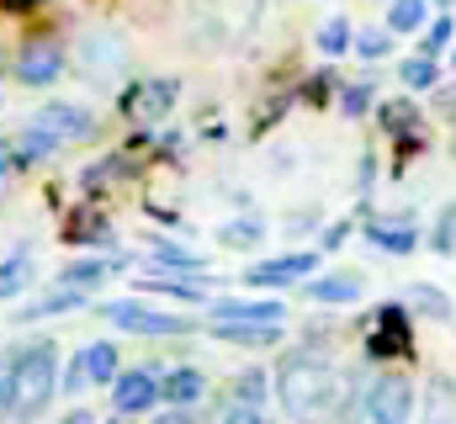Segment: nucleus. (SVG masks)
Listing matches in <instances>:
<instances>
[{
    "label": "nucleus",
    "instance_id": "1",
    "mask_svg": "<svg viewBox=\"0 0 456 424\" xmlns=\"http://www.w3.org/2000/svg\"><path fill=\"white\" fill-rule=\"evenodd\" d=\"M276 398L287 404V414H314V409H330L335 404V393H340V377L324 366V361H308V355H297V361H287L281 366V377H276Z\"/></svg>",
    "mask_w": 456,
    "mask_h": 424
},
{
    "label": "nucleus",
    "instance_id": "2",
    "mask_svg": "<svg viewBox=\"0 0 456 424\" xmlns=\"http://www.w3.org/2000/svg\"><path fill=\"white\" fill-rule=\"evenodd\" d=\"M255 16H260V0H202L191 32L202 48H233L239 37H249Z\"/></svg>",
    "mask_w": 456,
    "mask_h": 424
},
{
    "label": "nucleus",
    "instance_id": "3",
    "mask_svg": "<svg viewBox=\"0 0 456 424\" xmlns=\"http://www.w3.org/2000/svg\"><path fill=\"white\" fill-rule=\"evenodd\" d=\"M53 382H59V350L53 345H32L11 361V387H16L21 414H37L53 398Z\"/></svg>",
    "mask_w": 456,
    "mask_h": 424
},
{
    "label": "nucleus",
    "instance_id": "4",
    "mask_svg": "<svg viewBox=\"0 0 456 424\" xmlns=\"http://www.w3.org/2000/svg\"><path fill=\"white\" fill-rule=\"evenodd\" d=\"M102 314L127 334H191V318L159 314V308H143V303H107Z\"/></svg>",
    "mask_w": 456,
    "mask_h": 424
},
{
    "label": "nucleus",
    "instance_id": "5",
    "mask_svg": "<svg viewBox=\"0 0 456 424\" xmlns=\"http://www.w3.org/2000/svg\"><path fill=\"white\" fill-rule=\"evenodd\" d=\"M366 409H371V420L403 424L414 414V382L409 377H377L371 393H366Z\"/></svg>",
    "mask_w": 456,
    "mask_h": 424
},
{
    "label": "nucleus",
    "instance_id": "6",
    "mask_svg": "<svg viewBox=\"0 0 456 424\" xmlns=\"http://www.w3.org/2000/svg\"><path fill=\"white\" fill-rule=\"evenodd\" d=\"M366 350H371L377 361H387V355H403V350H409V314H403L398 303H387L382 314L371 318V334H366Z\"/></svg>",
    "mask_w": 456,
    "mask_h": 424
},
{
    "label": "nucleus",
    "instance_id": "7",
    "mask_svg": "<svg viewBox=\"0 0 456 424\" xmlns=\"http://www.w3.org/2000/svg\"><path fill=\"white\" fill-rule=\"evenodd\" d=\"M32 127H43L53 143H69V138H91V111H80V106H69V102H48L43 111H37V122Z\"/></svg>",
    "mask_w": 456,
    "mask_h": 424
},
{
    "label": "nucleus",
    "instance_id": "8",
    "mask_svg": "<svg viewBox=\"0 0 456 424\" xmlns=\"http://www.w3.org/2000/svg\"><path fill=\"white\" fill-rule=\"evenodd\" d=\"M112 404H117V414H143V409H154V404H159L154 371H122L112 382Z\"/></svg>",
    "mask_w": 456,
    "mask_h": 424
},
{
    "label": "nucleus",
    "instance_id": "9",
    "mask_svg": "<svg viewBox=\"0 0 456 424\" xmlns=\"http://www.w3.org/2000/svg\"><path fill=\"white\" fill-rule=\"evenodd\" d=\"M59 69H64V59H59L53 43H32V48L16 59V80H27V86H53Z\"/></svg>",
    "mask_w": 456,
    "mask_h": 424
},
{
    "label": "nucleus",
    "instance_id": "10",
    "mask_svg": "<svg viewBox=\"0 0 456 424\" xmlns=\"http://www.w3.org/2000/svg\"><path fill=\"white\" fill-rule=\"evenodd\" d=\"M287 308L281 303H244V298H224V303H213V323H281Z\"/></svg>",
    "mask_w": 456,
    "mask_h": 424
},
{
    "label": "nucleus",
    "instance_id": "11",
    "mask_svg": "<svg viewBox=\"0 0 456 424\" xmlns=\"http://www.w3.org/2000/svg\"><path fill=\"white\" fill-rule=\"evenodd\" d=\"M314 265H319L314 255H281V260L255 265V271H249V281H255V287H292V281H303Z\"/></svg>",
    "mask_w": 456,
    "mask_h": 424
},
{
    "label": "nucleus",
    "instance_id": "12",
    "mask_svg": "<svg viewBox=\"0 0 456 424\" xmlns=\"http://www.w3.org/2000/svg\"><path fill=\"white\" fill-rule=\"evenodd\" d=\"M122 59H127V53H122V43H117V37H107V32L80 43V69H86V75H96V80L117 75V69H122Z\"/></svg>",
    "mask_w": 456,
    "mask_h": 424
},
{
    "label": "nucleus",
    "instance_id": "13",
    "mask_svg": "<svg viewBox=\"0 0 456 424\" xmlns=\"http://www.w3.org/2000/svg\"><path fill=\"white\" fill-rule=\"evenodd\" d=\"M170 106H175V80H149V86H138V91L127 96V117L154 122V117H165Z\"/></svg>",
    "mask_w": 456,
    "mask_h": 424
},
{
    "label": "nucleus",
    "instance_id": "14",
    "mask_svg": "<svg viewBox=\"0 0 456 424\" xmlns=\"http://www.w3.org/2000/svg\"><path fill=\"white\" fill-rule=\"evenodd\" d=\"M366 239L393 249V255H409L419 233H414V217H382V223H366Z\"/></svg>",
    "mask_w": 456,
    "mask_h": 424
},
{
    "label": "nucleus",
    "instance_id": "15",
    "mask_svg": "<svg viewBox=\"0 0 456 424\" xmlns=\"http://www.w3.org/2000/svg\"><path fill=\"white\" fill-rule=\"evenodd\" d=\"M202 387H208L202 371H197V366H181V371H170V377L159 382V398H165L170 409H191V404L202 398Z\"/></svg>",
    "mask_w": 456,
    "mask_h": 424
},
{
    "label": "nucleus",
    "instance_id": "16",
    "mask_svg": "<svg viewBox=\"0 0 456 424\" xmlns=\"http://www.w3.org/2000/svg\"><path fill=\"white\" fill-rule=\"evenodd\" d=\"M213 334L228 345H276L281 323H213Z\"/></svg>",
    "mask_w": 456,
    "mask_h": 424
},
{
    "label": "nucleus",
    "instance_id": "17",
    "mask_svg": "<svg viewBox=\"0 0 456 424\" xmlns=\"http://www.w3.org/2000/svg\"><path fill=\"white\" fill-rule=\"evenodd\" d=\"M425 424H456V387L446 377L425 387Z\"/></svg>",
    "mask_w": 456,
    "mask_h": 424
},
{
    "label": "nucleus",
    "instance_id": "18",
    "mask_svg": "<svg viewBox=\"0 0 456 424\" xmlns=\"http://www.w3.org/2000/svg\"><path fill=\"white\" fill-rule=\"evenodd\" d=\"M308 298L314 303H355L361 298V276H324V281H308Z\"/></svg>",
    "mask_w": 456,
    "mask_h": 424
},
{
    "label": "nucleus",
    "instance_id": "19",
    "mask_svg": "<svg viewBox=\"0 0 456 424\" xmlns=\"http://www.w3.org/2000/svg\"><path fill=\"white\" fill-rule=\"evenodd\" d=\"M409 303H414L425 318H436V323L452 318V298H446L441 287H430V281H414V287H409Z\"/></svg>",
    "mask_w": 456,
    "mask_h": 424
},
{
    "label": "nucleus",
    "instance_id": "20",
    "mask_svg": "<svg viewBox=\"0 0 456 424\" xmlns=\"http://www.w3.org/2000/svg\"><path fill=\"white\" fill-rule=\"evenodd\" d=\"M80 355H86V371H91V382H117V377H122V371H117V345H107V339L86 345Z\"/></svg>",
    "mask_w": 456,
    "mask_h": 424
},
{
    "label": "nucleus",
    "instance_id": "21",
    "mask_svg": "<svg viewBox=\"0 0 456 424\" xmlns=\"http://www.w3.org/2000/svg\"><path fill=\"white\" fill-rule=\"evenodd\" d=\"M425 16H430V0H393L387 5V27L393 32H419Z\"/></svg>",
    "mask_w": 456,
    "mask_h": 424
},
{
    "label": "nucleus",
    "instance_id": "22",
    "mask_svg": "<svg viewBox=\"0 0 456 424\" xmlns=\"http://www.w3.org/2000/svg\"><path fill=\"white\" fill-rule=\"evenodd\" d=\"M86 303V292H75V287H59V292H48V298H37L32 308H21V318H48V314H69V308H80Z\"/></svg>",
    "mask_w": 456,
    "mask_h": 424
},
{
    "label": "nucleus",
    "instance_id": "23",
    "mask_svg": "<svg viewBox=\"0 0 456 424\" xmlns=\"http://www.w3.org/2000/svg\"><path fill=\"white\" fill-rule=\"evenodd\" d=\"M107 271H112V265H102V260H80V265H69V271H59V287H75V292H91L96 281H107Z\"/></svg>",
    "mask_w": 456,
    "mask_h": 424
},
{
    "label": "nucleus",
    "instance_id": "24",
    "mask_svg": "<svg viewBox=\"0 0 456 424\" xmlns=\"http://www.w3.org/2000/svg\"><path fill=\"white\" fill-rule=\"evenodd\" d=\"M260 233H265V223H255V217H239V223H224V239L228 249H249V244H260Z\"/></svg>",
    "mask_w": 456,
    "mask_h": 424
},
{
    "label": "nucleus",
    "instance_id": "25",
    "mask_svg": "<svg viewBox=\"0 0 456 424\" xmlns=\"http://www.w3.org/2000/svg\"><path fill=\"white\" fill-rule=\"evenodd\" d=\"M154 260H159L165 271H181V276H197V271H202V260L186 255V249H175V244H154Z\"/></svg>",
    "mask_w": 456,
    "mask_h": 424
},
{
    "label": "nucleus",
    "instance_id": "26",
    "mask_svg": "<svg viewBox=\"0 0 456 424\" xmlns=\"http://www.w3.org/2000/svg\"><path fill=\"white\" fill-rule=\"evenodd\" d=\"M27 281H32V260H27V255H16V260H5V265H0V298L21 292Z\"/></svg>",
    "mask_w": 456,
    "mask_h": 424
},
{
    "label": "nucleus",
    "instance_id": "27",
    "mask_svg": "<svg viewBox=\"0 0 456 424\" xmlns=\"http://www.w3.org/2000/svg\"><path fill=\"white\" fill-rule=\"evenodd\" d=\"M403 86L409 91H425V86H436V59H403Z\"/></svg>",
    "mask_w": 456,
    "mask_h": 424
},
{
    "label": "nucleus",
    "instance_id": "28",
    "mask_svg": "<svg viewBox=\"0 0 456 424\" xmlns=\"http://www.w3.org/2000/svg\"><path fill=\"white\" fill-rule=\"evenodd\" d=\"M143 287H149V292H159V298H181V303H202V287H191V281H165V276H149Z\"/></svg>",
    "mask_w": 456,
    "mask_h": 424
},
{
    "label": "nucleus",
    "instance_id": "29",
    "mask_svg": "<svg viewBox=\"0 0 456 424\" xmlns=\"http://www.w3.org/2000/svg\"><path fill=\"white\" fill-rule=\"evenodd\" d=\"M345 48H350V27H345L340 16H335V21H324V27H319V53H330V59H335V53H345Z\"/></svg>",
    "mask_w": 456,
    "mask_h": 424
},
{
    "label": "nucleus",
    "instance_id": "30",
    "mask_svg": "<svg viewBox=\"0 0 456 424\" xmlns=\"http://www.w3.org/2000/svg\"><path fill=\"white\" fill-rule=\"evenodd\" d=\"M233 398H239L244 409H255V404L265 398V371H244V377L233 382Z\"/></svg>",
    "mask_w": 456,
    "mask_h": 424
},
{
    "label": "nucleus",
    "instance_id": "31",
    "mask_svg": "<svg viewBox=\"0 0 456 424\" xmlns=\"http://www.w3.org/2000/svg\"><path fill=\"white\" fill-rule=\"evenodd\" d=\"M355 53H361V59H382V53H387V32H371V27H366V32L355 37Z\"/></svg>",
    "mask_w": 456,
    "mask_h": 424
},
{
    "label": "nucleus",
    "instance_id": "32",
    "mask_svg": "<svg viewBox=\"0 0 456 424\" xmlns=\"http://www.w3.org/2000/svg\"><path fill=\"white\" fill-rule=\"evenodd\" d=\"M436 244L446 249V255H456V202L446 212H441V228H436Z\"/></svg>",
    "mask_w": 456,
    "mask_h": 424
},
{
    "label": "nucleus",
    "instance_id": "33",
    "mask_svg": "<svg viewBox=\"0 0 456 424\" xmlns=\"http://www.w3.org/2000/svg\"><path fill=\"white\" fill-rule=\"evenodd\" d=\"M86 387H91V371H86V355H75L64 371V393H86Z\"/></svg>",
    "mask_w": 456,
    "mask_h": 424
},
{
    "label": "nucleus",
    "instance_id": "34",
    "mask_svg": "<svg viewBox=\"0 0 456 424\" xmlns=\"http://www.w3.org/2000/svg\"><path fill=\"white\" fill-rule=\"evenodd\" d=\"M446 43H452V21H436V27H430V37H425V59H430V53H441Z\"/></svg>",
    "mask_w": 456,
    "mask_h": 424
},
{
    "label": "nucleus",
    "instance_id": "35",
    "mask_svg": "<svg viewBox=\"0 0 456 424\" xmlns=\"http://www.w3.org/2000/svg\"><path fill=\"white\" fill-rule=\"evenodd\" d=\"M16 409V387H11V366H0V414Z\"/></svg>",
    "mask_w": 456,
    "mask_h": 424
},
{
    "label": "nucleus",
    "instance_id": "36",
    "mask_svg": "<svg viewBox=\"0 0 456 424\" xmlns=\"http://www.w3.org/2000/svg\"><path fill=\"white\" fill-rule=\"evenodd\" d=\"M366 96H371L366 86H350V91H345V111H366Z\"/></svg>",
    "mask_w": 456,
    "mask_h": 424
},
{
    "label": "nucleus",
    "instance_id": "37",
    "mask_svg": "<svg viewBox=\"0 0 456 424\" xmlns=\"http://www.w3.org/2000/svg\"><path fill=\"white\" fill-rule=\"evenodd\" d=\"M224 424H260V420H255V409H244V404H239V409H233Z\"/></svg>",
    "mask_w": 456,
    "mask_h": 424
},
{
    "label": "nucleus",
    "instance_id": "38",
    "mask_svg": "<svg viewBox=\"0 0 456 424\" xmlns=\"http://www.w3.org/2000/svg\"><path fill=\"white\" fill-rule=\"evenodd\" d=\"M154 424H191V414H186V409H170V414H159Z\"/></svg>",
    "mask_w": 456,
    "mask_h": 424
},
{
    "label": "nucleus",
    "instance_id": "39",
    "mask_svg": "<svg viewBox=\"0 0 456 424\" xmlns=\"http://www.w3.org/2000/svg\"><path fill=\"white\" fill-rule=\"evenodd\" d=\"M59 424H96V420H91L86 409H75V414H64V420H59Z\"/></svg>",
    "mask_w": 456,
    "mask_h": 424
},
{
    "label": "nucleus",
    "instance_id": "40",
    "mask_svg": "<svg viewBox=\"0 0 456 424\" xmlns=\"http://www.w3.org/2000/svg\"><path fill=\"white\" fill-rule=\"evenodd\" d=\"M5 170H11V154H5V149H0V175H5Z\"/></svg>",
    "mask_w": 456,
    "mask_h": 424
},
{
    "label": "nucleus",
    "instance_id": "41",
    "mask_svg": "<svg viewBox=\"0 0 456 424\" xmlns=\"http://www.w3.org/2000/svg\"><path fill=\"white\" fill-rule=\"evenodd\" d=\"M436 5H446V11H456V0H436Z\"/></svg>",
    "mask_w": 456,
    "mask_h": 424
},
{
    "label": "nucleus",
    "instance_id": "42",
    "mask_svg": "<svg viewBox=\"0 0 456 424\" xmlns=\"http://www.w3.org/2000/svg\"><path fill=\"white\" fill-rule=\"evenodd\" d=\"M371 424H387V420H371Z\"/></svg>",
    "mask_w": 456,
    "mask_h": 424
},
{
    "label": "nucleus",
    "instance_id": "43",
    "mask_svg": "<svg viewBox=\"0 0 456 424\" xmlns=\"http://www.w3.org/2000/svg\"><path fill=\"white\" fill-rule=\"evenodd\" d=\"M452 59H456V53H452Z\"/></svg>",
    "mask_w": 456,
    "mask_h": 424
}]
</instances>
